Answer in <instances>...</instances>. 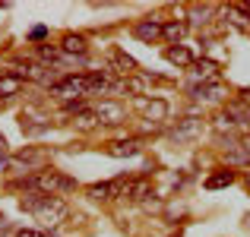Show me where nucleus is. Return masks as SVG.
Segmentation results:
<instances>
[{"instance_id":"nucleus-1","label":"nucleus","mask_w":250,"mask_h":237,"mask_svg":"<svg viewBox=\"0 0 250 237\" xmlns=\"http://www.w3.org/2000/svg\"><path fill=\"white\" fill-rule=\"evenodd\" d=\"M19 183H22L29 193H44V196L73 193L76 190V180L67 177V174H61V171H32V174H25Z\"/></svg>"},{"instance_id":"nucleus-2","label":"nucleus","mask_w":250,"mask_h":237,"mask_svg":"<svg viewBox=\"0 0 250 237\" xmlns=\"http://www.w3.org/2000/svg\"><path fill=\"white\" fill-rule=\"evenodd\" d=\"M22 209H29L32 215H35L38 221H44V225H61L63 218H67V202L61 199V196H44V193H25L22 199Z\"/></svg>"},{"instance_id":"nucleus-3","label":"nucleus","mask_w":250,"mask_h":237,"mask_svg":"<svg viewBox=\"0 0 250 237\" xmlns=\"http://www.w3.org/2000/svg\"><path fill=\"white\" fill-rule=\"evenodd\" d=\"M124 183H127V177H117V180H108V183H92L89 196H95V199H117V196H124Z\"/></svg>"},{"instance_id":"nucleus-4","label":"nucleus","mask_w":250,"mask_h":237,"mask_svg":"<svg viewBox=\"0 0 250 237\" xmlns=\"http://www.w3.org/2000/svg\"><path fill=\"white\" fill-rule=\"evenodd\" d=\"M16 76L19 79H32V82H44L51 89V85L57 82V73L51 67H38V63H32V67H22V70H16Z\"/></svg>"},{"instance_id":"nucleus-5","label":"nucleus","mask_w":250,"mask_h":237,"mask_svg":"<svg viewBox=\"0 0 250 237\" xmlns=\"http://www.w3.org/2000/svg\"><path fill=\"white\" fill-rule=\"evenodd\" d=\"M146 196H152V183H149V177H130L127 183H124V199H146Z\"/></svg>"},{"instance_id":"nucleus-6","label":"nucleus","mask_w":250,"mask_h":237,"mask_svg":"<svg viewBox=\"0 0 250 237\" xmlns=\"http://www.w3.org/2000/svg\"><path fill=\"white\" fill-rule=\"evenodd\" d=\"M95 111V117H98V123H124V108L117 101H102L98 108H92Z\"/></svg>"},{"instance_id":"nucleus-7","label":"nucleus","mask_w":250,"mask_h":237,"mask_svg":"<svg viewBox=\"0 0 250 237\" xmlns=\"http://www.w3.org/2000/svg\"><path fill=\"white\" fill-rule=\"evenodd\" d=\"M133 35L140 38V41H146V44L162 41V22H152V19H146V22H136V25H133Z\"/></svg>"},{"instance_id":"nucleus-8","label":"nucleus","mask_w":250,"mask_h":237,"mask_svg":"<svg viewBox=\"0 0 250 237\" xmlns=\"http://www.w3.org/2000/svg\"><path fill=\"white\" fill-rule=\"evenodd\" d=\"M25 171H29V164H25L19 155H0V174H3V177L25 174Z\"/></svg>"},{"instance_id":"nucleus-9","label":"nucleus","mask_w":250,"mask_h":237,"mask_svg":"<svg viewBox=\"0 0 250 237\" xmlns=\"http://www.w3.org/2000/svg\"><path fill=\"white\" fill-rule=\"evenodd\" d=\"M165 60L174 63V67H193V54H190L184 44H171V48L165 51Z\"/></svg>"},{"instance_id":"nucleus-10","label":"nucleus","mask_w":250,"mask_h":237,"mask_svg":"<svg viewBox=\"0 0 250 237\" xmlns=\"http://www.w3.org/2000/svg\"><path fill=\"white\" fill-rule=\"evenodd\" d=\"M136 104H140V111L149 117V120H162V117L168 114V104L165 101H146V98H136Z\"/></svg>"},{"instance_id":"nucleus-11","label":"nucleus","mask_w":250,"mask_h":237,"mask_svg":"<svg viewBox=\"0 0 250 237\" xmlns=\"http://www.w3.org/2000/svg\"><path fill=\"white\" fill-rule=\"evenodd\" d=\"M104 152L114 155V158H130V155H140V142L130 139V142H108Z\"/></svg>"},{"instance_id":"nucleus-12","label":"nucleus","mask_w":250,"mask_h":237,"mask_svg":"<svg viewBox=\"0 0 250 237\" xmlns=\"http://www.w3.org/2000/svg\"><path fill=\"white\" fill-rule=\"evenodd\" d=\"M22 89V79H19L16 73H6V76H0V101H10L16 92Z\"/></svg>"},{"instance_id":"nucleus-13","label":"nucleus","mask_w":250,"mask_h":237,"mask_svg":"<svg viewBox=\"0 0 250 237\" xmlns=\"http://www.w3.org/2000/svg\"><path fill=\"white\" fill-rule=\"evenodd\" d=\"M190 95L193 98H222L225 89L219 82H196V85H190Z\"/></svg>"},{"instance_id":"nucleus-14","label":"nucleus","mask_w":250,"mask_h":237,"mask_svg":"<svg viewBox=\"0 0 250 237\" xmlns=\"http://www.w3.org/2000/svg\"><path fill=\"white\" fill-rule=\"evenodd\" d=\"M111 63H114V73H124V76L136 70V60H133V57H127L124 51H111Z\"/></svg>"},{"instance_id":"nucleus-15","label":"nucleus","mask_w":250,"mask_h":237,"mask_svg":"<svg viewBox=\"0 0 250 237\" xmlns=\"http://www.w3.org/2000/svg\"><path fill=\"white\" fill-rule=\"evenodd\" d=\"M225 16L231 19V25H234V29H241V32H250V16H247L244 10H241L238 3H231V6H228V10H225Z\"/></svg>"},{"instance_id":"nucleus-16","label":"nucleus","mask_w":250,"mask_h":237,"mask_svg":"<svg viewBox=\"0 0 250 237\" xmlns=\"http://www.w3.org/2000/svg\"><path fill=\"white\" fill-rule=\"evenodd\" d=\"M184 32H187V25H184V22H177V19H174V22H165V25H162V38H165V41H171V44H177V41H181V38H184Z\"/></svg>"},{"instance_id":"nucleus-17","label":"nucleus","mask_w":250,"mask_h":237,"mask_svg":"<svg viewBox=\"0 0 250 237\" xmlns=\"http://www.w3.org/2000/svg\"><path fill=\"white\" fill-rule=\"evenodd\" d=\"M61 54H85V38L83 35H67L63 38V44H61Z\"/></svg>"},{"instance_id":"nucleus-18","label":"nucleus","mask_w":250,"mask_h":237,"mask_svg":"<svg viewBox=\"0 0 250 237\" xmlns=\"http://www.w3.org/2000/svg\"><path fill=\"white\" fill-rule=\"evenodd\" d=\"M228 183H234V171H215L212 177H206L209 190H222V187H228Z\"/></svg>"},{"instance_id":"nucleus-19","label":"nucleus","mask_w":250,"mask_h":237,"mask_svg":"<svg viewBox=\"0 0 250 237\" xmlns=\"http://www.w3.org/2000/svg\"><path fill=\"white\" fill-rule=\"evenodd\" d=\"M196 130H200V120H196V117H184V120L177 123L174 136H177V139H187V136H193Z\"/></svg>"},{"instance_id":"nucleus-20","label":"nucleus","mask_w":250,"mask_h":237,"mask_svg":"<svg viewBox=\"0 0 250 237\" xmlns=\"http://www.w3.org/2000/svg\"><path fill=\"white\" fill-rule=\"evenodd\" d=\"M73 123H76L80 130H92V127L98 123V117H95V111H92V108H80V114H76Z\"/></svg>"},{"instance_id":"nucleus-21","label":"nucleus","mask_w":250,"mask_h":237,"mask_svg":"<svg viewBox=\"0 0 250 237\" xmlns=\"http://www.w3.org/2000/svg\"><path fill=\"white\" fill-rule=\"evenodd\" d=\"M225 149H228V158H231L234 164H244V161H247V149H241L238 142H228Z\"/></svg>"},{"instance_id":"nucleus-22","label":"nucleus","mask_w":250,"mask_h":237,"mask_svg":"<svg viewBox=\"0 0 250 237\" xmlns=\"http://www.w3.org/2000/svg\"><path fill=\"white\" fill-rule=\"evenodd\" d=\"M193 73H196V79H212L215 76V63H209V60H203V63H193Z\"/></svg>"},{"instance_id":"nucleus-23","label":"nucleus","mask_w":250,"mask_h":237,"mask_svg":"<svg viewBox=\"0 0 250 237\" xmlns=\"http://www.w3.org/2000/svg\"><path fill=\"white\" fill-rule=\"evenodd\" d=\"M57 57H61L57 48H42V60H57Z\"/></svg>"},{"instance_id":"nucleus-24","label":"nucleus","mask_w":250,"mask_h":237,"mask_svg":"<svg viewBox=\"0 0 250 237\" xmlns=\"http://www.w3.org/2000/svg\"><path fill=\"white\" fill-rule=\"evenodd\" d=\"M16 237H44V231H32V228H22Z\"/></svg>"},{"instance_id":"nucleus-25","label":"nucleus","mask_w":250,"mask_h":237,"mask_svg":"<svg viewBox=\"0 0 250 237\" xmlns=\"http://www.w3.org/2000/svg\"><path fill=\"white\" fill-rule=\"evenodd\" d=\"M0 155H6V139L0 136Z\"/></svg>"},{"instance_id":"nucleus-26","label":"nucleus","mask_w":250,"mask_h":237,"mask_svg":"<svg viewBox=\"0 0 250 237\" xmlns=\"http://www.w3.org/2000/svg\"><path fill=\"white\" fill-rule=\"evenodd\" d=\"M241 146H247V152H250V133L244 136V142H241Z\"/></svg>"},{"instance_id":"nucleus-27","label":"nucleus","mask_w":250,"mask_h":237,"mask_svg":"<svg viewBox=\"0 0 250 237\" xmlns=\"http://www.w3.org/2000/svg\"><path fill=\"white\" fill-rule=\"evenodd\" d=\"M0 225H3V215H0Z\"/></svg>"}]
</instances>
